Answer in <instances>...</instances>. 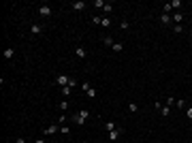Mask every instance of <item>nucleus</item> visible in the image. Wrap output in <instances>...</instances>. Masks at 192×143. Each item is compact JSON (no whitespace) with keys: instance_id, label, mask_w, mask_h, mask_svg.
<instances>
[{"instance_id":"nucleus-1","label":"nucleus","mask_w":192,"mask_h":143,"mask_svg":"<svg viewBox=\"0 0 192 143\" xmlns=\"http://www.w3.org/2000/svg\"><path fill=\"white\" fill-rule=\"evenodd\" d=\"M87 118H90V109H81L79 113H75V115H73V124L81 126V124H83Z\"/></svg>"},{"instance_id":"nucleus-2","label":"nucleus","mask_w":192,"mask_h":143,"mask_svg":"<svg viewBox=\"0 0 192 143\" xmlns=\"http://www.w3.org/2000/svg\"><path fill=\"white\" fill-rule=\"evenodd\" d=\"M122 135H124V126H120V128H115V130L109 133V139H111V141H118Z\"/></svg>"},{"instance_id":"nucleus-3","label":"nucleus","mask_w":192,"mask_h":143,"mask_svg":"<svg viewBox=\"0 0 192 143\" xmlns=\"http://www.w3.org/2000/svg\"><path fill=\"white\" fill-rule=\"evenodd\" d=\"M38 15L49 17V15H51V7H49V4H41V7H38Z\"/></svg>"},{"instance_id":"nucleus-4","label":"nucleus","mask_w":192,"mask_h":143,"mask_svg":"<svg viewBox=\"0 0 192 143\" xmlns=\"http://www.w3.org/2000/svg\"><path fill=\"white\" fill-rule=\"evenodd\" d=\"M68 81H70V77H66V75H58V77H56V83H58V86H62V88H64V86H68Z\"/></svg>"},{"instance_id":"nucleus-5","label":"nucleus","mask_w":192,"mask_h":143,"mask_svg":"<svg viewBox=\"0 0 192 143\" xmlns=\"http://www.w3.org/2000/svg\"><path fill=\"white\" fill-rule=\"evenodd\" d=\"M160 24H162V26L173 24V17H171V15H167V13H160Z\"/></svg>"},{"instance_id":"nucleus-6","label":"nucleus","mask_w":192,"mask_h":143,"mask_svg":"<svg viewBox=\"0 0 192 143\" xmlns=\"http://www.w3.org/2000/svg\"><path fill=\"white\" fill-rule=\"evenodd\" d=\"M171 17H173V24H182V21H184V13H179V11H175V13L171 15Z\"/></svg>"},{"instance_id":"nucleus-7","label":"nucleus","mask_w":192,"mask_h":143,"mask_svg":"<svg viewBox=\"0 0 192 143\" xmlns=\"http://www.w3.org/2000/svg\"><path fill=\"white\" fill-rule=\"evenodd\" d=\"M100 41H102V45H105V47H113V45H115V41H113L111 36H102Z\"/></svg>"},{"instance_id":"nucleus-8","label":"nucleus","mask_w":192,"mask_h":143,"mask_svg":"<svg viewBox=\"0 0 192 143\" xmlns=\"http://www.w3.org/2000/svg\"><path fill=\"white\" fill-rule=\"evenodd\" d=\"M30 32H32V34H41V32H43V26H41V24H32V26H30Z\"/></svg>"},{"instance_id":"nucleus-9","label":"nucleus","mask_w":192,"mask_h":143,"mask_svg":"<svg viewBox=\"0 0 192 143\" xmlns=\"http://www.w3.org/2000/svg\"><path fill=\"white\" fill-rule=\"evenodd\" d=\"M75 56H77V58H85V56H87L85 47H77V49H75Z\"/></svg>"},{"instance_id":"nucleus-10","label":"nucleus","mask_w":192,"mask_h":143,"mask_svg":"<svg viewBox=\"0 0 192 143\" xmlns=\"http://www.w3.org/2000/svg\"><path fill=\"white\" fill-rule=\"evenodd\" d=\"M13 56H15V47H7V49H4V58H7V60H11Z\"/></svg>"},{"instance_id":"nucleus-11","label":"nucleus","mask_w":192,"mask_h":143,"mask_svg":"<svg viewBox=\"0 0 192 143\" xmlns=\"http://www.w3.org/2000/svg\"><path fill=\"white\" fill-rule=\"evenodd\" d=\"M70 7H73L75 11H83V9L87 7V4H85V2H81V0H79V2H73V4H70Z\"/></svg>"},{"instance_id":"nucleus-12","label":"nucleus","mask_w":192,"mask_h":143,"mask_svg":"<svg viewBox=\"0 0 192 143\" xmlns=\"http://www.w3.org/2000/svg\"><path fill=\"white\" fill-rule=\"evenodd\" d=\"M169 113H171V107H169V105H162V107H160V115H162V118H169Z\"/></svg>"},{"instance_id":"nucleus-13","label":"nucleus","mask_w":192,"mask_h":143,"mask_svg":"<svg viewBox=\"0 0 192 143\" xmlns=\"http://www.w3.org/2000/svg\"><path fill=\"white\" fill-rule=\"evenodd\" d=\"M56 130H58V126L53 124V126H47V128L43 130V133H45V135H53V133H56Z\"/></svg>"},{"instance_id":"nucleus-14","label":"nucleus","mask_w":192,"mask_h":143,"mask_svg":"<svg viewBox=\"0 0 192 143\" xmlns=\"http://www.w3.org/2000/svg\"><path fill=\"white\" fill-rule=\"evenodd\" d=\"M92 4H94L96 9H105V7H107V2H105V0H94Z\"/></svg>"},{"instance_id":"nucleus-15","label":"nucleus","mask_w":192,"mask_h":143,"mask_svg":"<svg viewBox=\"0 0 192 143\" xmlns=\"http://www.w3.org/2000/svg\"><path fill=\"white\" fill-rule=\"evenodd\" d=\"M171 11H173V7H171V2H167V4H162V13H167V15H171Z\"/></svg>"},{"instance_id":"nucleus-16","label":"nucleus","mask_w":192,"mask_h":143,"mask_svg":"<svg viewBox=\"0 0 192 143\" xmlns=\"http://www.w3.org/2000/svg\"><path fill=\"white\" fill-rule=\"evenodd\" d=\"M68 105H70L68 101H62V103L58 105V109H60V111H66V109H68Z\"/></svg>"},{"instance_id":"nucleus-17","label":"nucleus","mask_w":192,"mask_h":143,"mask_svg":"<svg viewBox=\"0 0 192 143\" xmlns=\"http://www.w3.org/2000/svg\"><path fill=\"white\" fill-rule=\"evenodd\" d=\"M173 30H175V34H182V32H184V26H182V24H175Z\"/></svg>"},{"instance_id":"nucleus-18","label":"nucleus","mask_w":192,"mask_h":143,"mask_svg":"<svg viewBox=\"0 0 192 143\" xmlns=\"http://www.w3.org/2000/svg\"><path fill=\"white\" fill-rule=\"evenodd\" d=\"M111 49H113L115 53H120V51H122V49H124V45H122V43H115V45H113Z\"/></svg>"},{"instance_id":"nucleus-19","label":"nucleus","mask_w":192,"mask_h":143,"mask_svg":"<svg viewBox=\"0 0 192 143\" xmlns=\"http://www.w3.org/2000/svg\"><path fill=\"white\" fill-rule=\"evenodd\" d=\"M100 26H102V28H109V26H111V19H109V17H102Z\"/></svg>"},{"instance_id":"nucleus-20","label":"nucleus","mask_w":192,"mask_h":143,"mask_svg":"<svg viewBox=\"0 0 192 143\" xmlns=\"http://www.w3.org/2000/svg\"><path fill=\"white\" fill-rule=\"evenodd\" d=\"M70 92H73V88H70V86H64L62 88V94L64 96H70Z\"/></svg>"},{"instance_id":"nucleus-21","label":"nucleus","mask_w":192,"mask_h":143,"mask_svg":"<svg viewBox=\"0 0 192 143\" xmlns=\"http://www.w3.org/2000/svg\"><path fill=\"white\" fill-rule=\"evenodd\" d=\"M128 111H130V113H137V111H139V107H137L135 103H130V105H128Z\"/></svg>"},{"instance_id":"nucleus-22","label":"nucleus","mask_w":192,"mask_h":143,"mask_svg":"<svg viewBox=\"0 0 192 143\" xmlns=\"http://www.w3.org/2000/svg\"><path fill=\"white\" fill-rule=\"evenodd\" d=\"M105 128H107V133H111V130H115V124H113V122H107Z\"/></svg>"},{"instance_id":"nucleus-23","label":"nucleus","mask_w":192,"mask_h":143,"mask_svg":"<svg viewBox=\"0 0 192 143\" xmlns=\"http://www.w3.org/2000/svg\"><path fill=\"white\" fill-rule=\"evenodd\" d=\"M85 94L90 96V98H94L96 96V90H94V88H90V90H85Z\"/></svg>"},{"instance_id":"nucleus-24","label":"nucleus","mask_w":192,"mask_h":143,"mask_svg":"<svg viewBox=\"0 0 192 143\" xmlns=\"http://www.w3.org/2000/svg\"><path fill=\"white\" fill-rule=\"evenodd\" d=\"M171 7H173V9H179V7H182V0H173Z\"/></svg>"},{"instance_id":"nucleus-25","label":"nucleus","mask_w":192,"mask_h":143,"mask_svg":"<svg viewBox=\"0 0 192 143\" xmlns=\"http://www.w3.org/2000/svg\"><path fill=\"white\" fill-rule=\"evenodd\" d=\"M128 26H130L128 21H122V24H120V30H122V32H124V30H128Z\"/></svg>"},{"instance_id":"nucleus-26","label":"nucleus","mask_w":192,"mask_h":143,"mask_svg":"<svg viewBox=\"0 0 192 143\" xmlns=\"http://www.w3.org/2000/svg\"><path fill=\"white\" fill-rule=\"evenodd\" d=\"M100 21H102V17H98V15H96V17H92V24H96V26H100Z\"/></svg>"},{"instance_id":"nucleus-27","label":"nucleus","mask_w":192,"mask_h":143,"mask_svg":"<svg viewBox=\"0 0 192 143\" xmlns=\"http://www.w3.org/2000/svg\"><path fill=\"white\" fill-rule=\"evenodd\" d=\"M175 105H177V107H186V101H184V98H179V101H175Z\"/></svg>"},{"instance_id":"nucleus-28","label":"nucleus","mask_w":192,"mask_h":143,"mask_svg":"<svg viewBox=\"0 0 192 143\" xmlns=\"http://www.w3.org/2000/svg\"><path fill=\"white\" fill-rule=\"evenodd\" d=\"M186 115H188V118L192 120V107H190V109H186Z\"/></svg>"},{"instance_id":"nucleus-29","label":"nucleus","mask_w":192,"mask_h":143,"mask_svg":"<svg viewBox=\"0 0 192 143\" xmlns=\"http://www.w3.org/2000/svg\"><path fill=\"white\" fill-rule=\"evenodd\" d=\"M15 143H26V139H24V137H19V139L15 141Z\"/></svg>"},{"instance_id":"nucleus-30","label":"nucleus","mask_w":192,"mask_h":143,"mask_svg":"<svg viewBox=\"0 0 192 143\" xmlns=\"http://www.w3.org/2000/svg\"><path fill=\"white\" fill-rule=\"evenodd\" d=\"M34 143H45V141H43V139H36V141H34Z\"/></svg>"},{"instance_id":"nucleus-31","label":"nucleus","mask_w":192,"mask_h":143,"mask_svg":"<svg viewBox=\"0 0 192 143\" xmlns=\"http://www.w3.org/2000/svg\"><path fill=\"white\" fill-rule=\"evenodd\" d=\"M190 41H192V30H190Z\"/></svg>"}]
</instances>
